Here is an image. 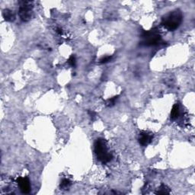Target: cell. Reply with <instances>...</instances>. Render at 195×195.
<instances>
[{"label":"cell","mask_w":195,"mask_h":195,"mask_svg":"<svg viewBox=\"0 0 195 195\" xmlns=\"http://www.w3.org/2000/svg\"><path fill=\"white\" fill-rule=\"evenodd\" d=\"M183 20V15L181 10L175 9L170 11L162 18V25L168 31H173L179 28Z\"/></svg>","instance_id":"obj_1"},{"label":"cell","mask_w":195,"mask_h":195,"mask_svg":"<svg viewBox=\"0 0 195 195\" xmlns=\"http://www.w3.org/2000/svg\"><path fill=\"white\" fill-rule=\"evenodd\" d=\"M95 153L97 159L103 164L109 162L113 159V155L108 151L105 140L101 138L96 140L95 142Z\"/></svg>","instance_id":"obj_2"},{"label":"cell","mask_w":195,"mask_h":195,"mask_svg":"<svg viewBox=\"0 0 195 195\" xmlns=\"http://www.w3.org/2000/svg\"><path fill=\"white\" fill-rule=\"evenodd\" d=\"M143 44L145 46H155L159 44L161 41L159 31L156 28H153L148 31H144L142 34Z\"/></svg>","instance_id":"obj_3"},{"label":"cell","mask_w":195,"mask_h":195,"mask_svg":"<svg viewBox=\"0 0 195 195\" xmlns=\"http://www.w3.org/2000/svg\"><path fill=\"white\" fill-rule=\"evenodd\" d=\"M33 6L30 2H21L18 10V15L21 20L24 22L30 21L32 16Z\"/></svg>","instance_id":"obj_4"},{"label":"cell","mask_w":195,"mask_h":195,"mask_svg":"<svg viewBox=\"0 0 195 195\" xmlns=\"http://www.w3.org/2000/svg\"><path fill=\"white\" fill-rule=\"evenodd\" d=\"M17 184L23 194H29L31 191V184L28 178L19 177L17 179Z\"/></svg>","instance_id":"obj_5"},{"label":"cell","mask_w":195,"mask_h":195,"mask_svg":"<svg viewBox=\"0 0 195 195\" xmlns=\"http://www.w3.org/2000/svg\"><path fill=\"white\" fill-rule=\"evenodd\" d=\"M153 139V135L146 131H142L140 133L139 143L141 146H146L152 142Z\"/></svg>","instance_id":"obj_6"},{"label":"cell","mask_w":195,"mask_h":195,"mask_svg":"<svg viewBox=\"0 0 195 195\" xmlns=\"http://www.w3.org/2000/svg\"><path fill=\"white\" fill-rule=\"evenodd\" d=\"M2 16L6 21H9V22L14 21L16 19V14L14 11L8 9L3 10Z\"/></svg>","instance_id":"obj_7"},{"label":"cell","mask_w":195,"mask_h":195,"mask_svg":"<svg viewBox=\"0 0 195 195\" xmlns=\"http://www.w3.org/2000/svg\"><path fill=\"white\" fill-rule=\"evenodd\" d=\"M180 114V109H179V104H174V106L172 107V109H171V114H170V117L172 121H175V120L178 119V117H179Z\"/></svg>","instance_id":"obj_8"},{"label":"cell","mask_w":195,"mask_h":195,"mask_svg":"<svg viewBox=\"0 0 195 195\" xmlns=\"http://www.w3.org/2000/svg\"><path fill=\"white\" fill-rule=\"evenodd\" d=\"M156 194H170V189L165 184H162L156 191Z\"/></svg>","instance_id":"obj_9"},{"label":"cell","mask_w":195,"mask_h":195,"mask_svg":"<svg viewBox=\"0 0 195 195\" xmlns=\"http://www.w3.org/2000/svg\"><path fill=\"white\" fill-rule=\"evenodd\" d=\"M70 185H71V182L69 180L63 179L60 183V188H62L63 190H66Z\"/></svg>","instance_id":"obj_10"},{"label":"cell","mask_w":195,"mask_h":195,"mask_svg":"<svg viewBox=\"0 0 195 195\" xmlns=\"http://www.w3.org/2000/svg\"><path fill=\"white\" fill-rule=\"evenodd\" d=\"M118 97L119 96L117 95V96H114V97L110 98V99H108V101H107V105H108V107H112L114 105V104H115L117 99Z\"/></svg>","instance_id":"obj_11"},{"label":"cell","mask_w":195,"mask_h":195,"mask_svg":"<svg viewBox=\"0 0 195 195\" xmlns=\"http://www.w3.org/2000/svg\"><path fill=\"white\" fill-rule=\"evenodd\" d=\"M76 57H75V56L72 55L69 58V60H68V63H69L71 66H76Z\"/></svg>","instance_id":"obj_12"},{"label":"cell","mask_w":195,"mask_h":195,"mask_svg":"<svg viewBox=\"0 0 195 195\" xmlns=\"http://www.w3.org/2000/svg\"><path fill=\"white\" fill-rule=\"evenodd\" d=\"M111 58H112V56H105V57H103L101 58V60H100V63H108L110 60H111Z\"/></svg>","instance_id":"obj_13"},{"label":"cell","mask_w":195,"mask_h":195,"mask_svg":"<svg viewBox=\"0 0 195 195\" xmlns=\"http://www.w3.org/2000/svg\"><path fill=\"white\" fill-rule=\"evenodd\" d=\"M88 113H89V116L91 117H95V112H93V111H88Z\"/></svg>","instance_id":"obj_14"},{"label":"cell","mask_w":195,"mask_h":195,"mask_svg":"<svg viewBox=\"0 0 195 195\" xmlns=\"http://www.w3.org/2000/svg\"><path fill=\"white\" fill-rule=\"evenodd\" d=\"M56 32L58 33V34H62V29H61V28H57V29H56Z\"/></svg>","instance_id":"obj_15"}]
</instances>
